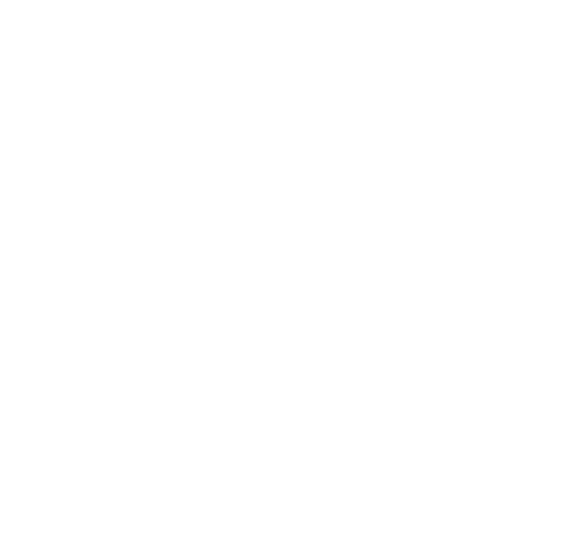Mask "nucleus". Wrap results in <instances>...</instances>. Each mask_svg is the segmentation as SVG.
I'll return each mask as SVG.
<instances>
[]
</instances>
